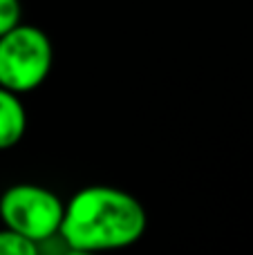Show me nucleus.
<instances>
[{
  "instance_id": "nucleus-1",
  "label": "nucleus",
  "mask_w": 253,
  "mask_h": 255,
  "mask_svg": "<svg viewBox=\"0 0 253 255\" xmlns=\"http://www.w3.org/2000/svg\"><path fill=\"white\" fill-rule=\"evenodd\" d=\"M146 224L137 197L115 186H88L65 204L61 238L70 251H115L139 242Z\"/></svg>"
},
{
  "instance_id": "nucleus-2",
  "label": "nucleus",
  "mask_w": 253,
  "mask_h": 255,
  "mask_svg": "<svg viewBox=\"0 0 253 255\" xmlns=\"http://www.w3.org/2000/svg\"><path fill=\"white\" fill-rule=\"evenodd\" d=\"M54 63L47 34L18 22L0 36V85L16 94L31 92L49 76Z\"/></svg>"
},
{
  "instance_id": "nucleus-3",
  "label": "nucleus",
  "mask_w": 253,
  "mask_h": 255,
  "mask_svg": "<svg viewBox=\"0 0 253 255\" xmlns=\"http://www.w3.org/2000/svg\"><path fill=\"white\" fill-rule=\"evenodd\" d=\"M65 204L52 190L36 184H16L0 197V220L4 226L18 231L43 244L61 233Z\"/></svg>"
},
{
  "instance_id": "nucleus-4",
  "label": "nucleus",
  "mask_w": 253,
  "mask_h": 255,
  "mask_svg": "<svg viewBox=\"0 0 253 255\" xmlns=\"http://www.w3.org/2000/svg\"><path fill=\"white\" fill-rule=\"evenodd\" d=\"M27 130V112L16 92L0 85V150H9Z\"/></svg>"
},
{
  "instance_id": "nucleus-5",
  "label": "nucleus",
  "mask_w": 253,
  "mask_h": 255,
  "mask_svg": "<svg viewBox=\"0 0 253 255\" xmlns=\"http://www.w3.org/2000/svg\"><path fill=\"white\" fill-rule=\"evenodd\" d=\"M40 247L27 235L4 226L0 231V255H36Z\"/></svg>"
},
{
  "instance_id": "nucleus-6",
  "label": "nucleus",
  "mask_w": 253,
  "mask_h": 255,
  "mask_svg": "<svg viewBox=\"0 0 253 255\" xmlns=\"http://www.w3.org/2000/svg\"><path fill=\"white\" fill-rule=\"evenodd\" d=\"M20 0H0V36L20 22Z\"/></svg>"
}]
</instances>
